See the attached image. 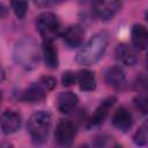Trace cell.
I'll return each instance as SVG.
<instances>
[{
  "label": "cell",
  "mask_w": 148,
  "mask_h": 148,
  "mask_svg": "<svg viewBox=\"0 0 148 148\" xmlns=\"http://www.w3.org/2000/svg\"><path fill=\"white\" fill-rule=\"evenodd\" d=\"M109 44V34L99 31L95 34L76 53V62L80 65L89 66L97 62L105 53Z\"/></svg>",
  "instance_id": "6da1fadb"
},
{
  "label": "cell",
  "mask_w": 148,
  "mask_h": 148,
  "mask_svg": "<svg viewBox=\"0 0 148 148\" xmlns=\"http://www.w3.org/2000/svg\"><path fill=\"white\" fill-rule=\"evenodd\" d=\"M15 61L25 69H32L39 61V50L36 42L29 37L17 42L14 49Z\"/></svg>",
  "instance_id": "7a4b0ae2"
},
{
  "label": "cell",
  "mask_w": 148,
  "mask_h": 148,
  "mask_svg": "<svg viewBox=\"0 0 148 148\" xmlns=\"http://www.w3.org/2000/svg\"><path fill=\"white\" fill-rule=\"evenodd\" d=\"M52 125L51 114L46 111L34 112L28 120V132L36 145H42L46 141Z\"/></svg>",
  "instance_id": "3957f363"
},
{
  "label": "cell",
  "mask_w": 148,
  "mask_h": 148,
  "mask_svg": "<svg viewBox=\"0 0 148 148\" xmlns=\"http://www.w3.org/2000/svg\"><path fill=\"white\" fill-rule=\"evenodd\" d=\"M60 21L51 12H43L36 17V28L44 40H54L60 35Z\"/></svg>",
  "instance_id": "277c9868"
},
{
  "label": "cell",
  "mask_w": 148,
  "mask_h": 148,
  "mask_svg": "<svg viewBox=\"0 0 148 148\" xmlns=\"http://www.w3.org/2000/svg\"><path fill=\"white\" fill-rule=\"evenodd\" d=\"M76 134V130H75V125L74 123H72L68 119H61L56 127V132H54V136L57 142L60 146L67 147L71 146L74 141Z\"/></svg>",
  "instance_id": "5b68a950"
},
{
  "label": "cell",
  "mask_w": 148,
  "mask_h": 148,
  "mask_svg": "<svg viewBox=\"0 0 148 148\" xmlns=\"http://www.w3.org/2000/svg\"><path fill=\"white\" fill-rule=\"evenodd\" d=\"M116 102H117V98L114 96H108L106 98H104L99 103V105L96 108V110L92 113V116L89 118L88 125L90 127L91 126H98V125H101L105 120V118L108 117L109 111L111 110V108L114 105Z\"/></svg>",
  "instance_id": "8992f818"
},
{
  "label": "cell",
  "mask_w": 148,
  "mask_h": 148,
  "mask_svg": "<svg viewBox=\"0 0 148 148\" xmlns=\"http://www.w3.org/2000/svg\"><path fill=\"white\" fill-rule=\"evenodd\" d=\"M120 8H121V2L119 1H98L94 3L92 12L95 16L106 21L112 18Z\"/></svg>",
  "instance_id": "52a82bcc"
},
{
  "label": "cell",
  "mask_w": 148,
  "mask_h": 148,
  "mask_svg": "<svg viewBox=\"0 0 148 148\" xmlns=\"http://www.w3.org/2000/svg\"><path fill=\"white\" fill-rule=\"evenodd\" d=\"M21 116L14 110H6L0 117V128L3 134L15 133L21 127Z\"/></svg>",
  "instance_id": "ba28073f"
},
{
  "label": "cell",
  "mask_w": 148,
  "mask_h": 148,
  "mask_svg": "<svg viewBox=\"0 0 148 148\" xmlns=\"http://www.w3.org/2000/svg\"><path fill=\"white\" fill-rule=\"evenodd\" d=\"M61 37L64 43L68 47H79L82 45L84 39V30L79 24H73L67 27L62 32Z\"/></svg>",
  "instance_id": "9c48e42d"
},
{
  "label": "cell",
  "mask_w": 148,
  "mask_h": 148,
  "mask_svg": "<svg viewBox=\"0 0 148 148\" xmlns=\"http://www.w3.org/2000/svg\"><path fill=\"white\" fill-rule=\"evenodd\" d=\"M46 89L42 86L39 81L34 82L27 89H24L20 96V99L27 103H40L45 99Z\"/></svg>",
  "instance_id": "30bf717a"
},
{
  "label": "cell",
  "mask_w": 148,
  "mask_h": 148,
  "mask_svg": "<svg viewBox=\"0 0 148 148\" xmlns=\"http://www.w3.org/2000/svg\"><path fill=\"white\" fill-rule=\"evenodd\" d=\"M112 125L121 132H127L133 126V116L125 106H120L116 110L112 117Z\"/></svg>",
  "instance_id": "8fae6325"
},
{
  "label": "cell",
  "mask_w": 148,
  "mask_h": 148,
  "mask_svg": "<svg viewBox=\"0 0 148 148\" xmlns=\"http://www.w3.org/2000/svg\"><path fill=\"white\" fill-rule=\"evenodd\" d=\"M114 57L120 64H123L125 66H134V65H136V62L139 60L135 50L124 43L117 45V47L114 50Z\"/></svg>",
  "instance_id": "7c38bea8"
},
{
  "label": "cell",
  "mask_w": 148,
  "mask_h": 148,
  "mask_svg": "<svg viewBox=\"0 0 148 148\" xmlns=\"http://www.w3.org/2000/svg\"><path fill=\"white\" fill-rule=\"evenodd\" d=\"M104 77H105V82L114 89H123L126 86L125 73L118 66H112V67L108 68Z\"/></svg>",
  "instance_id": "4fadbf2b"
},
{
  "label": "cell",
  "mask_w": 148,
  "mask_h": 148,
  "mask_svg": "<svg viewBox=\"0 0 148 148\" xmlns=\"http://www.w3.org/2000/svg\"><path fill=\"white\" fill-rule=\"evenodd\" d=\"M79 103V97L73 91H62L58 95L57 108L61 113L72 112Z\"/></svg>",
  "instance_id": "5bb4252c"
},
{
  "label": "cell",
  "mask_w": 148,
  "mask_h": 148,
  "mask_svg": "<svg viewBox=\"0 0 148 148\" xmlns=\"http://www.w3.org/2000/svg\"><path fill=\"white\" fill-rule=\"evenodd\" d=\"M42 52L45 65L51 69L57 68L59 65V57H58V50L52 40H43Z\"/></svg>",
  "instance_id": "9a60e30c"
},
{
  "label": "cell",
  "mask_w": 148,
  "mask_h": 148,
  "mask_svg": "<svg viewBox=\"0 0 148 148\" xmlns=\"http://www.w3.org/2000/svg\"><path fill=\"white\" fill-rule=\"evenodd\" d=\"M132 44L136 50H146L148 44V32L145 25L134 24L132 28Z\"/></svg>",
  "instance_id": "2e32d148"
},
{
  "label": "cell",
  "mask_w": 148,
  "mask_h": 148,
  "mask_svg": "<svg viewBox=\"0 0 148 148\" xmlns=\"http://www.w3.org/2000/svg\"><path fill=\"white\" fill-rule=\"evenodd\" d=\"M77 80L76 82L80 86V89L83 91H91L96 88V79L91 71L89 69H81L76 73Z\"/></svg>",
  "instance_id": "e0dca14e"
},
{
  "label": "cell",
  "mask_w": 148,
  "mask_h": 148,
  "mask_svg": "<svg viewBox=\"0 0 148 148\" xmlns=\"http://www.w3.org/2000/svg\"><path fill=\"white\" fill-rule=\"evenodd\" d=\"M147 132H148V125H147V121H145L133 134V142L138 147H145L147 145V140H148Z\"/></svg>",
  "instance_id": "ac0fdd59"
},
{
  "label": "cell",
  "mask_w": 148,
  "mask_h": 148,
  "mask_svg": "<svg viewBox=\"0 0 148 148\" xmlns=\"http://www.w3.org/2000/svg\"><path fill=\"white\" fill-rule=\"evenodd\" d=\"M10 7L18 18H23L28 10V2L27 1H12Z\"/></svg>",
  "instance_id": "d6986e66"
},
{
  "label": "cell",
  "mask_w": 148,
  "mask_h": 148,
  "mask_svg": "<svg viewBox=\"0 0 148 148\" xmlns=\"http://www.w3.org/2000/svg\"><path fill=\"white\" fill-rule=\"evenodd\" d=\"M77 80V76H76V73L73 72V71H66L62 73L61 75V82L64 86L66 87H71L73 86Z\"/></svg>",
  "instance_id": "ffe728a7"
},
{
  "label": "cell",
  "mask_w": 148,
  "mask_h": 148,
  "mask_svg": "<svg viewBox=\"0 0 148 148\" xmlns=\"http://www.w3.org/2000/svg\"><path fill=\"white\" fill-rule=\"evenodd\" d=\"M40 83H42V86L49 91V90H52L54 87H56V84H57V81H56V79L54 77H52V76H42L39 80H38Z\"/></svg>",
  "instance_id": "44dd1931"
},
{
  "label": "cell",
  "mask_w": 148,
  "mask_h": 148,
  "mask_svg": "<svg viewBox=\"0 0 148 148\" xmlns=\"http://www.w3.org/2000/svg\"><path fill=\"white\" fill-rule=\"evenodd\" d=\"M134 104H135L136 109H139L142 113L147 112V98H146V96H138L136 98H134Z\"/></svg>",
  "instance_id": "7402d4cb"
},
{
  "label": "cell",
  "mask_w": 148,
  "mask_h": 148,
  "mask_svg": "<svg viewBox=\"0 0 148 148\" xmlns=\"http://www.w3.org/2000/svg\"><path fill=\"white\" fill-rule=\"evenodd\" d=\"M8 15V8L2 2H0V18H3Z\"/></svg>",
  "instance_id": "603a6c76"
},
{
  "label": "cell",
  "mask_w": 148,
  "mask_h": 148,
  "mask_svg": "<svg viewBox=\"0 0 148 148\" xmlns=\"http://www.w3.org/2000/svg\"><path fill=\"white\" fill-rule=\"evenodd\" d=\"M37 6H52V5H56L57 2L56 1H36L35 2Z\"/></svg>",
  "instance_id": "cb8c5ba5"
},
{
  "label": "cell",
  "mask_w": 148,
  "mask_h": 148,
  "mask_svg": "<svg viewBox=\"0 0 148 148\" xmlns=\"http://www.w3.org/2000/svg\"><path fill=\"white\" fill-rule=\"evenodd\" d=\"M0 148H13V145L8 141H3L0 143Z\"/></svg>",
  "instance_id": "d4e9b609"
},
{
  "label": "cell",
  "mask_w": 148,
  "mask_h": 148,
  "mask_svg": "<svg viewBox=\"0 0 148 148\" xmlns=\"http://www.w3.org/2000/svg\"><path fill=\"white\" fill-rule=\"evenodd\" d=\"M5 77H6V73H5L3 68H2V67H1V65H0V83L5 80Z\"/></svg>",
  "instance_id": "484cf974"
},
{
  "label": "cell",
  "mask_w": 148,
  "mask_h": 148,
  "mask_svg": "<svg viewBox=\"0 0 148 148\" xmlns=\"http://www.w3.org/2000/svg\"><path fill=\"white\" fill-rule=\"evenodd\" d=\"M112 148H124V147H123L121 145H119V143H117V145H114V146H113Z\"/></svg>",
  "instance_id": "4316f807"
},
{
  "label": "cell",
  "mask_w": 148,
  "mask_h": 148,
  "mask_svg": "<svg viewBox=\"0 0 148 148\" xmlns=\"http://www.w3.org/2000/svg\"><path fill=\"white\" fill-rule=\"evenodd\" d=\"M1 101H2V92L0 91V104H1Z\"/></svg>",
  "instance_id": "83f0119b"
}]
</instances>
